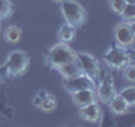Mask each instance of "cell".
<instances>
[{
	"instance_id": "14",
	"label": "cell",
	"mask_w": 135,
	"mask_h": 127,
	"mask_svg": "<svg viewBox=\"0 0 135 127\" xmlns=\"http://www.w3.org/2000/svg\"><path fill=\"white\" fill-rule=\"evenodd\" d=\"M57 36H59V41H61V42H68V44H69V42L74 39V36H76V27L66 22V24L61 25Z\"/></svg>"
},
{
	"instance_id": "16",
	"label": "cell",
	"mask_w": 135,
	"mask_h": 127,
	"mask_svg": "<svg viewBox=\"0 0 135 127\" xmlns=\"http://www.w3.org/2000/svg\"><path fill=\"white\" fill-rule=\"evenodd\" d=\"M120 95H122V98L127 102V105H128V107H133V105H135V87H127V88H123V90L120 92Z\"/></svg>"
},
{
	"instance_id": "13",
	"label": "cell",
	"mask_w": 135,
	"mask_h": 127,
	"mask_svg": "<svg viewBox=\"0 0 135 127\" xmlns=\"http://www.w3.org/2000/svg\"><path fill=\"white\" fill-rule=\"evenodd\" d=\"M22 37V29L19 25H8V27L3 31V39H5L8 44H17Z\"/></svg>"
},
{
	"instance_id": "19",
	"label": "cell",
	"mask_w": 135,
	"mask_h": 127,
	"mask_svg": "<svg viewBox=\"0 0 135 127\" xmlns=\"http://www.w3.org/2000/svg\"><path fill=\"white\" fill-rule=\"evenodd\" d=\"M123 70V76H125V80H128V81H135V66L132 65V63H128L127 66L122 68Z\"/></svg>"
},
{
	"instance_id": "8",
	"label": "cell",
	"mask_w": 135,
	"mask_h": 127,
	"mask_svg": "<svg viewBox=\"0 0 135 127\" xmlns=\"http://www.w3.org/2000/svg\"><path fill=\"white\" fill-rule=\"evenodd\" d=\"M95 93H96V100L103 102V103H108L110 100H112V97L117 93L115 90V85H113L112 78H110V75H103L101 76V81L98 87H95Z\"/></svg>"
},
{
	"instance_id": "18",
	"label": "cell",
	"mask_w": 135,
	"mask_h": 127,
	"mask_svg": "<svg viewBox=\"0 0 135 127\" xmlns=\"http://www.w3.org/2000/svg\"><path fill=\"white\" fill-rule=\"evenodd\" d=\"M39 108L44 110V112H52V110L56 108V98H54V97H51V95L44 97L42 102H41V105H39Z\"/></svg>"
},
{
	"instance_id": "15",
	"label": "cell",
	"mask_w": 135,
	"mask_h": 127,
	"mask_svg": "<svg viewBox=\"0 0 135 127\" xmlns=\"http://www.w3.org/2000/svg\"><path fill=\"white\" fill-rule=\"evenodd\" d=\"M122 19H123V22H128L132 24L135 20V3H125L123 10H122Z\"/></svg>"
},
{
	"instance_id": "21",
	"label": "cell",
	"mask_w": 135,
	"mask_h": 127,
	"mask_svg": "<svg viewBox=\"0 0 135 127\" xmlns=\"http://www.w3.org/2000/svg\"><path fill=\"white\" fill-rule=\"evenodd\" d=\"M127 3H135V0H125Z\"/></svg>"
},
{
	"instance_id": "6",
	"label": "cell",
	"mask_w": 135,
	"mask_h": 127,
	"mask_svg": "<svg viewBox=\"0 0 135 127\" xmlns=\"http://www.w3.org/2000/svg\"><path fill=\"white\" fill-rule=\"evenodd\" d=\"M95 87H96V80H93L91 76H88L84 73H79L76 76H71V78L64 80V88L69 93L78 92V90H84V88H91V90H95Z\"/></svg>"
},
{
	"instance_id": "9",
	"label": "cell",
	"mask_w": 135,
	"mask_h": 127,
	"mask_svg": "<svg viewBox=\"0 0 135 127\" xmlns=\"http://www.w3.org/2000/svg\"><path fill=\"white\" fill-rule=\"evenodd\" d=\"M79 115H81V119H84L88 122H98L101 117V108L98 105V100L79 107Z\"/></svg>"
},
{
	"instance_id": "20",
	"label": "cell",
	"mask_w": 135,
	"mask_h": 127,
	"mask_svg": "<svg viewBox=\"0 0 135 127\" xmlns=\"http://www.w3.org/2000/svg\"><path fill=\"white\" fill-rule=\"evenodd\" d=\"M125 3H127L125 0H110V7H112L113 12H117V14H122Z\"/></svg>"
},
{
	"instance_id": "4",
	"label": "cell",
	"mask_w": 135,
	"mask_h": 127,
	"mask_svg": "<svg viewBox=\"0 0 135 127\" xmlns=\"http://www.w3.org/2000/svg\"><path fill=\"white\" fill-rule=\"evenodd\" d=\"M105 63L110 68H115V70H122L123 66H127L130 63V54L127 48H122V46H113L112 49H108L105 53Z\"/></svg>"
},
{
	"instance_id": "7",
	"label": "cell",
	"mask_w": 135,
	"mask_h": 127,
	"mask_svg": "<svg viewBox=\"0 0 135 127\" xmlns=\"http://www.w3.org/2000/svg\"><path fill=\"white\" fill-rule=\"evenodd\" d=\"M113 36H115V41H117V46H122V48H127L128 49L130 46L133 44V29H132V24L128 22H120L115 25L113 29Z\"/></svg>"
},
{
	"instance_id": "2",
	"label": "cell",
	"mask_w": 135,
	"mask_h": 127,
	"mask_svg": "<svg viewBox=\"0 0 135 127\" xmlns=\"http://www.w3.org/2000/svg\"><path fill=\"white\" fill-rule=\"evenodd\" d=\"M76 59V53L74 49L69 48L68 42H57L51 48L49 54H47V65L51 68H57L64 63H69V61H74Z\"/></svg>"
},
{
	"instance_id": "22",
	"label": "cell",
	"mask_w": 135,
	"mask_h": 127,
	"mask_svg": "<svg viewBox=\"0 0 135 127\" xmlns=\"http://www.w3.org/2000/svg\"><path fill=\"white\" fill-rule=\"evenodd\" d=\"M56 2H62V0H56Z\"/></svg>"
},
{
	"instance_id": "5",
	"label": "cell",
	"mask_w": 135,
	"mask_h": 127,
	"mask_svg": "<svg viewBox=\"0 0 135 127\" xmlns=\"http://www.w3.org/2000/svg\"><path fill=\"white\" fill-rule=\"evenodd\" d=\"M76 61L81 68V73L91 76L93 80L100 78V63L95 56H91L88 53H76Z\"/></svg>"
},
{
	"instance_id": "12",
	"label": "cell",
	"mask_w": 135,
	"mask_h": 127,
	"mask_svg": "<svg viewBox=\"0 0 135 127\" xmlns=\"http://www.w3.org/2000/svg\"><path fill=\"white\" fill-rule=\"evenodd\" d=\"M110 105V110H112L115 115H123V114L128 110V105H127V102L122 98L120 93H115V95L112 97V100L108 102Z\"/></svg>"
},
{
	"instance_id": "17",
	"label": "cell",
	"mask_w": 135,
	"mask_h": 127,
	"mask_svg": "<svg viewBox=\"0 0 135 127\" xmlns=\"http://www.w3.org/2000/svg\"><path fill=\"white\" fill-rule=\"evenodd\" d=\"M14 12V5L10 0H0V20L2 19H8Z\"/></svg>"
},
{
	"instance_id": "1",
	"label": "cell",
	"mask_w": 135,
	"mask_h": 127,
	"mask_svg": "<svg viewBox=\"0 0 135 127\" xmlns=\"http://www.w3.org/2000/svg\"><path fill=\"white\" fill-rule=\"evenodd\" d=\"M61 12H62V17L66 19V22L74 25V27L83 25L86 22V10L76 0H62L61 2Z\"/></svg>"
},
{
	"instance_id": "3",
	"label": "cell",
	"mask_w": 135,
	"mask_h": 127,
	"mask_svg": "<svg viewBox=\"0 0 135 127\" xmlns=\"http://www.w3.org/2000/svg\"><path fill=\"white\" fill-rule=\"evenodd\" d=\"M29 66V56L24 51H12L7 58L5 63V70H7V76H20L25 73Z\"/></svg>"
},
{
	"instance_id": "11",
	"label": "cell",
	"mask_w": 135,
	"mask_h": 127,
	"mask_svg": "<svg viewBox=\"0 0 135 127\" xmlns=\"http://www.w3.org/2000/svg\"><path fill=\"white\" fill-rule=\"evenodd\" d=\"M56 70L59 71V75H61L64 80L81 73V68H79V65H78L76 59H74V61H69V63H64V65H61V66H57Z\"/></svg>"
},
{
	"instance_id": "10",
	"label": "cell",
	"mask_w": 135,
	"mask_h": 127,
	"mask_svg": "<svg viewBox=\"0 0 135 127\" xmlns=\"http://www.w3.org/2000/svg\"><path fill=\"white\" fill-rule=\"evenodd\" d=\"M71 97H73V102L78 105V107H83V105H86V103L96 102V93H95V90H91V88H84V90L73 92Z\"/></svg>"
}]
</instances>
